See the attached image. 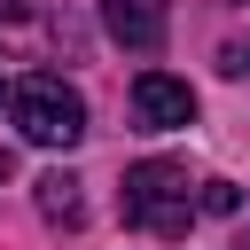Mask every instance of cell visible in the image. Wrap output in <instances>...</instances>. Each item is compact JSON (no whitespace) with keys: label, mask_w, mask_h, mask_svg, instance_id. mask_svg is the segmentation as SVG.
<instances>
[{"label":"cell","mask_w":250,"mask_h":250,"mask_svg":"<svg viewBox=\"0 0 250 250\" xmlns=\"http://www.w3.org/2000/svg\"><path fill=\"white\" fill-rule=\"evenodd\" d=\"M117 203H125V227H141V234H188V219H195L188 164H172V156L133 164L125 188H117Z\"/></svg>","instance_id":"6da1fadb"},{"label":"cell","mask_w":250,"mask_h":250,"mask_svg":"<svg viewBox=\"0 0 250 250\" xmlns=\"http://www.w3.org/2000/svg\"><path fill=\"white\" fill-rule=\"evenodd\" d=\"M16 125H23V141H39V148H70V141H86V102H78V86H62L55 70H39V78L16 86Z\"/></svg>","instance_id":"7a4b0ae2"},{"label":"cell","mask_w":250,"mask_h":250,"mask_svg":"<svg viewBox=\"0 0 250 250\" xmlns=\"http://www.w3.org/2000/svg\"><path fill=\"white\" fill-rule=\"evenodd\" d=\"M133 117H141L148 133L195 125V86H188V78H164V70H141V78H133Z\"/></svg>","instance_id":"3957f363"},{"label":"cell","mask_w":250,"mask_h":250,"mask_svg":"<svg viewBox=\"0 0 250 250\" xmlns=\"http://www.w3.org/2000/svg\"><path fill=\"white\" fill-rule=\"evenodd\" d=\"M102 31L133 55H156L172 31V0H102Z\"/></svg>","instance_id":"277c9868"},{"label":"cell","mask_w":250,"mask_h":250,"mask_svg":"<svg viewBox=\"0 0 250 250\" xmlns=\"http://www.w3.org/2000/svg\"><path fill=\"white\" fill-rule=\"evenodd\" d=\"M39 219L47 227H78L86 219V195H78L70 172H39Z\"/></svg>","instance_id":"5b68a950"},{"label":"cell","mask_w":250,"mask_h":250,"mask_svg":"<svg viewBox=\"0 0 250 250\" xmlns=\"http://www.w3.org/2000/svg\"><path fill=\"white\" fill-rule=\"evenodd\" d=\"M195 211H203V219H234V211H242V188H234V180H203V188H195Z\"/></svg>","instance_id":"8992f818"},{"label":"cell","mask_w":250,"mask_h":250,"mask_svg":"<svg viewBox=\"0 0 250 250\" xmlns=\"http://www.w3.org/2000/svg\"><path fill=\"white\" fill-rule=\"evenodd\" d=\"M0 180H16V156H8V148H0Z\"/></svg>","instance_id":"52a82bcc"},{"label":"cell","mask_w":250,"mask_h":250,"mask_svg":"<svg viewBox=\"0 0 250 250\" xmlns=\"http://www.w3.org/2000/svg\"><path fill=\"white\" fill-rule=\"evenodd\" d=\"M234 250H250V234H242V242H234Z\"/></svg>","instance_id":"ba28073f"},{"label":"cell","mask_w":250,"mask_h":250,"mask_svg":"<svg viewBox=\"0 0 250 250\" xmlns=\"http://www.w3.org/2000/svg\"><path fill=\"white\" fill-rule=\"evenodd\" d=\"M0 94H8V78H0Z\"/></svg>","instance_id":"9c48e42d"}]
</instances>
